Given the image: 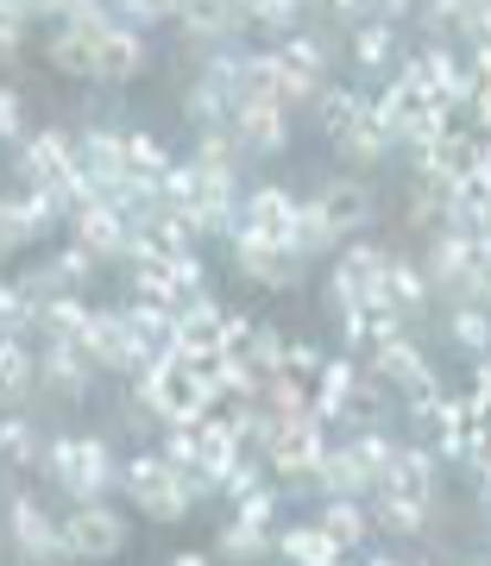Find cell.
Masks as SVG:
<instances>
[{
    "label": "cell",
    "instance_id": "1",
    "mask_svg": "<svg viewBox=\"0 0 491 566\" xmlns=\"http://www.w3.org/2000/svg\"><path fill=\"white\" fill-rule=\"evenodd\" d=\"M44 472H51V485H63L76 504H102L107 491L121 485L114 447L95 441V434H58V441H44Z\"/></svg>",
    "mask_w": 491,
    "mask_h": 566
},
{
    "label": "cell",
    "instance_id": "2",
    "mask_svg": "<svg viewBox=\"0 0 491 566\" xmlns=\"http://www.w3.org/2000/svg\"><path fill=\"white\" fill-rule=\"evenodd\" d=\"M121 485L133 491V504H139L152 523H177V516H189V504H196V497L184 491V479L170 472L164 453H139V460L121 472Z\"/></svg>",
    "mask_w": 491,
    "mask_h": 566
},
{
    "label": "cell",
    "instance_id": "3",
    "mask_svg": "<svg viewBox=\"0 0 491 566\" xmlns=\"http://www.w3.org/2000/svg\"><path fill=\"white\" fill-rule=\"evenodd\" d=\"M334 447V428L315 422V416H296V422H271V447H265V465L278 479H315V465L327 460Z\"/></svg>",
    "mask_w": 491,
    "mask_h": 566
},
{
    "label": "cell",
    "instance_id": "4",
    "mask_svg": "<svg viewBox=\"0 0 491 566\" xmlns=\"http://www.w3.org/2000/svg\"><path fill=\"white\" fill-rule=\"evenodd\" d=\"M390 252L372 240H347V252L334 259V277H327V303L341 308V315H353V308L378 303V277H385Z\"/></svg>",
    "mask_w": 491,
    "mask_h": 566
},
{
    "label": "cell",
    "instance_id": "5",
    "mask_svg": "<svg viewBox=\"0 0 491 566\" xmlns=\"http://www.w3.org/2000/svg\"><path fill=\"white\" fill-rule=\"evenodd\" d=\"M126 547V523L107 504H76L63 516V560H107Z\"/></svg>",
    "mask_w": 491,
    "mask_h": 566
},
{
    "label": "cell",
    "instance_id": "6",
    "mask_svg": "<svg viewBox=\"0 0 491 566\" xmlns=\"http://www.w3.org/2000/svg\"><path fill=\"white\" fill-rule=\"evenodd\" d=\"M7 535H13V547H20L25 560H63V523H51V510L32 497V491H20V497H7Z\"/></svg>",
    "mask_w": 491,
    "mask_h": 566
},
{
    "label": "cell",
    "instance_id": "7",
    "mask_svg": "<svg viewBox=\"0 0 491 566\" xmlns=\"http://www.w3.org/2000/svg\"><path fill=\"white\" fill-rule=\"evenodd\" d=\"M240 233H245V240H265V245H290V233H296V196H290V189H278V182H265V189H245ZM240 233H233V240H240Z\"/></svg>",
    "mask_w": 491,
    "mask_h": 566
},
{
    "label": "cell",
    "instance_id": "8",
    "mask_svg": "<svg viewBox=\"0 0 491 566\" xmlns=\"http://www.w3.org/2000/svg\"><path fill=\"white\" fill-rule=\"evenodd\" d=\"M82 353L102 365V371H133V378H139L145 359H152V353L133 340V327H126L121 308H95V322H88V346H82Z\"/></svg>",
    "mask_w": 491,
    "mask_h": 566
},
{
    "label": "cell",
    "instance_id": "9",
    "mask_svg": "<svg viewBox=\"0 0 491 566\" xmlns=\"http://www.w3.org/2000/svg\"><path fill=\"white\" fill-rule=\"evenodd\" d=\"M221 340H227V315L208 303V296H189V303L177 308V353H184V365L221 359Z\"/></svg>",
    "mask_w": 491,
    "mask_h": 566
},
{
    "label": "cell",
    "instance_id": "10",
    "mask_svg": "<svg viewBox=\"0 0 491 566\" xmlns=\"http://www.w3.org/2000/svg\"><path fill=\"white\" fill-rule=\"evenodd\" d=\"M353 390H359V365L353 359H322L315 385H309V416L327 422V428H341L347 409H353Z\"/></svg>",
    "mask_w": 491,
    "mask_h": 566
},
{
    "label": "cell",
    "instance_id": "11",
    "mask_svg": "<svg viewBox=\"0 0 491 566\" xmlns=\"http://www.w3.org/2000/svg\"><path fill=\"white\" fill-rule=\"evenodd\" d=\"M290 139V107H271V102H240L233 114V145L245 158H265V151H284Z\"/></svg>",
    "mask_w": 491,
    "mask_h": 566
},
{
    "label": "cell",
    "instance_id": "12",
    "mask_svg": "<svg viewBox=\"0 0 491 566\" xmlns=\"http://www.w3.org/2000/svg\"><path fill=\"white\" fill-rule=\"evenodd\" d=\"M70 221H76V245L88 259H133V227H126L107 202H88L82 214H70Z\"/></svg>",
    "mask_w": 491,
    "mask_h": 566
},
{
    "label": "cell",
    "instance_id": "13",
    "mask_svg": "<svg viewBox=\"0 0 491 566\" xmlns=\"http://www.w3.org/2000/svg\"><path fill=\"white\" fill-rule=\"evenodd\" d=\"M20 170L32 189H51L58 177H70L76 170V151H70V133H58V126H44V133H25L20 145Z\"/></svg>",
    "mask_w": 491,
    "mask_h": 566
},
{
    "label": "cell",
    "instance_id": "14",
    "mask_svg": "<svg viewBox=\"0 0 491 566\" xmlns=\"http://www.w3.org/2000/svg\"><path fill=\"white\" fill-rule=\"evenodd\" d=\"M70 151H76V170L95 189H107V182L126 177V133H107V126H88L82 139H70Z\"/></svg>",
    "mask_w": 491,
    "mask_h": 566
},
{
    "label": "cell",
    "instance_id": "15",
    "mask_svg": "<svg viewBox=\"0 0 491 566\" xmlns=\"http://www.w3.org/2000/svg\"><path fill=\"white\" fill-rule=\"evenodd\" d=\"M435 447H397V465H390V479L378 491L390 497H409V504H435Z\"/></svg>",
    "mask_w": 491,
    "mask_h": 566
},
{
    "label": "cell",
    "instance_id": "16",
    "mask_svg": "<svg viewBox=\"0 0 491 566\" xmlns=\"http://www.w3.org/2000/svg\"><path fill=\"white\" fill-rule=\"evenodd\" d=\"M39 378H44V390H58V397L76 403L88 390V378H95V359L82 346H39Z\"/></svg>",
    "mask_w": 491,
    "mask_h": 566
},
{
    "label": "cell",
    "instance_id": "17",
    "mask_svg": "<svg viewBox=\"0 0 491 566\" xmlns=\"http://www.w3.org/2000/svg\"><path fill=\"white\" fill-rule=\"evenodd\" d=\"M315 208H322V221L334 227V240H347V233H359V227L372 221L366 182H327L322 196H315Z\"/></svg>",
    "mask_w": 491,
    "mask_h": 566
},
{
    "label": "cell",
    "instance_id": "18",
    "mask_svg": "<svg viewBox=\"0 0 491 566\" xmlns=\"http://www.w3.org/2000/svg\"><path fill=\"white\" fill-rule=\"evenodd\" d=\"M39 385V346L20 334H0V403H25Z\"/></svg>",
    "mask_w": 491,
    "mask_h": 566
},
{
    "label": "cell",
    "instance_id": "19",
    "mask_svg": "<svg viewBox=\"0 0 491 566\" xmlns=\"http://www.w3.org/2000/svg\"><path fill=\"white\" fill-rule=\"evenodd\" d=\"M233 245H240V271H245V277L271 283V290H284V283L303 277V259H296L290 245H265V240H245V233Z\"/></svg>",
    "mask_w": 491,
    "mask_h": 566
},
{
    "label": "cell",
    "instance_id": "20",
    "mask_svg": "<svg viewBox=\"0 0 491 566\" xmlns=\"http://www.w3.org/2000/svg\"><path fill=\"white\" fill-rule=\"evenodd\" d=\"M472 264H479V259H472V240H467V233H453V227H441L435 245H429V283L453 296V290L472 277Z\"/></svg>",
    "mask_w": 491,
    "mask_h": 566
},
{
    "label": "cell",
    "instance_id": "21",
    "mask_svg": "<svg viewBox=\"0 0 491 566\" xmlns=\"http://www.w3.org/2000/svg\"><path fill=\"white\" fill-rule=\"evenodd\" d=\"M341 327H347V346L353 353H385L397 334H404V315H390L385 303H366V308H353V315H341Z\"/></svg>",
    "mask_w": 491,
    "mask_h": 566
},
{
    "label": "cell",
    "instance_id": "22",
    "mask_svg": "<svg viewBox=\"0 0 491 566\" xmlns=\"http://www.w3.org/2000/svg\"><path fill=\"white\" fill-rule=\"evenodd\" d=\"M284 566H334V560H347L341 547L322 535V523H290V528H278V547H271Z\"/></svg>",
    "mask_w": 491,
    "mask_h": 566
},
{
    "label": "cell",
    "instance_id": "23",
    "mask_svg": "<svg viewBox=\"0 0 491 566\" xmlns=\"http://www.w3.org/2000/svg\"><path fill=\"white\" fill-rule=\"evenodd\" d=\"M315 485H322L327 497H353V504H359V497L372 491V479H366V465L353 460V447L334 441V447H327V460L315 465Z\"/></svg>",
    "mask_w": 491,
    "mask_h": 566
},
{
    "label": "cell",
    "instance_id": "24",
    "mask_svg": "<svg viewBox=\"0 0 491 566\" xmlns=\"http://www.w3.org/2000/svg\"><path fill=\"white\" fill-rule=\"evenodd\" d=\"M378 303L390 308V315H416V308L429 303V277L416 271V264H404V259H390L385 264V277H378Z\"/></svg>",
    "mask_w": 491,
    "mask_h": 566
},
{
    "label": "cell",
    "instance_id": "25",
    "mask_svg": "<svg viewBox=\"0 0 491 566\" xmlns=\"http://www.w3.org/2000/svg\"><path fill=\"white\" fill-rule=\"evenodd\" d=\"M189 434H196V465H202L208 479H221L227 465L240 460V434H233L227 416H208V422H196Z\"/></svg>",
    "mask_w": 491,
    "mask_h": 566
},
{
    "label": "cell",
    "instance_id": "26",
    "mask_svg": "<svg viewBox=\"0 0 491 566\" xmlns=\"http://www.w3.org/2000/svg\"><path fill=\"white\" fill-rule=\"evenodd\" d=\"M372 365H378V378H385V385H397V397H404V390L416 385V378H429V371H435V365L422 359V346L409 340V334H397V340H390Z\"/></svg>",
    "mask_w": 491,
    "mask_h": 566
},
{
    "label": "cell",
    "instance_id": "27",
    "mask_svg": "<svg viewBox=\"0 0 491 566\" xmlns=\"http://www.w3.org/2000/svg\"><path fill=\"white\" fill-rule=\"evenodd\" d=\"M145 63V39L139 32H126V25H107L102 32V63H95V76L107 82H126L133 70Z\"/></svg>",
    "mask_w": 491,
    "mask_h": 566
},
{
    "label": "cell",
    "instance_id": "28",
    "mask_svg": "<svg viewBox=\"0 0 491 566\" xmlns=\"http://www.w3.org/2000/svg\"><path fill=\"white\" fill-rule=\"evenodd\" d=\"M0 460L7 465H39L44 460V434L32 416H0Z\"/></svg>",
    "mask_w": 491,
    "mask_h": 566
},
{
    "label": "cell",
    "instance_id": "29",
    "mask_svg": "<svg viewBox=\"0 0 491 566\" xmlns=\"http://www.w3.org/2000/svg\"><path fill=\"white\" fill-rule=\"evenodd\" d=\"M347 447H353V460L366 465L372 491H378L390 479V465H397V441H390L385 428H359V434H347Z\"/></svg>",
    "mask_w": 491,
    "mask_h": 566
},
{
    "label": "cell",
    "instance_id": "30",
    "mask_svg": "<svg viewBox=\"0 0 491 566\" xmlns=\"http://www.w3.org/2000/svg\"><path fill=\"white\" fill-rule=\"evenodd\" d=\"M271 547H278V535L271 528H245V523H227L221 535H215V554L233 566H252V560H265Z\"/></svg>",
    "mask_w": 491,
    "mask_h": 566
},
{
    "label": "cell",
    "instance_id": "31",
    "mask_svg": "<svg viewBox=\"0 0 491 566\" xmlns=\"http://www.w3.org/2000/svg\"><path fill=\"white\" fill-rule=\"evenodd\" d=\"M322 535L341 547V554L359 547V542H366V510L353 504V497H327V504H322Z\"/></svg>",
    "mask_w": 491,
    "mask_h": 566
},
{
    "label": "cell",
    "instance_id": "32",
    "mask_svg": "<svg viewBox=\"0 0 491 566\" xmlns=\"http://www.w3.org/2000/svg\"><path fill=\"white\" fill-rule=\"evenodd\" d=\"M448 340L460 353H472L479 365H491V315L485 308H453L448 315Z\"/></svg>",
    "mask_w": 491,
    "mask_h": 566
},
{
    "label": "cell",
    "instance_id": "33",
    "mask_svg": "<svg viewBox=\"0 0 491 566\" xmlns=\"http://www.w3.org/2000/svg\"><path fill=\"white\" fill-rule=\"evenodd\" d=\"M51 63L70 70V76H95V63H102V39H88V32H63L51 39Z\"/></svg>",
    "mask_w": 491,
    "mask_h": 566
},
{
    "label": "cell",
    "instance_id": "34",
    "mask_svg": "<svg viewBox=\"0 0 491 566\" xmlns=\"http://www.w3.org/2000/svg\"><path fill=\"white\" fill-rule=\"evenodd\" d=\"M327 245H341V240H334V227L322 221V208H315V196H309V202H296V233H290V252L309 264L315 252H327Z\"/></svg>",
    "mask_w": 491,
    "mask_h": 566
},
{
    "label": "cell",
    "instance_id": "35",
    "mask_svg": "<svg viewBox=\"0 0 491 566\" xmlns=\"http://www.w3.org/2000/svg\"><path fill=\"white\" fill-rule=\"evenodd\" d=\"M372 114V102L359 95V88H327L322 82V120H327V133L341 139V133H353V126Z\"/></svg>",
    "mask_w": 491,
    "mask_h": 566
},
{
    "label": "cell",
    "instance_id": "36",
    "mask_svg": "<svg viewBox=\"0 0 491 566\" xmlns=\"http://www.w3.org/2000/svg\"><path fill=\"white\" fill-rule=\"evenodd\" d=\"M0 334H20V340L39 334V303L25 296V283H0Z\"/></svg>",
    "mask_w": 491,
    "mask_h": 566
},
{
    "label": "cell",
    "instance_id": "37",
    "mask_svg": "<svg viewBox=\"0 0 491 566\" xmlns=\"http://www.w3.org/2000/svg\"><path fill=\"white\" fill-rule=\"evenodd\" d=\"M164 170H170V158H164V145L152 139V133H126V177L152 189V182H158Z\"/></svg>",
    "mask_w": 491,
    "mask_h": 566
},
{
    "label": "cell",
    "instance_id": "38",
    "mask_svg": "<svg viewBox=\"0 0 491 566\" xmlns=\"http://www.w3.org/2000/svg\"><path fill=\"white\" fill-rule=\"evenodd\" d=\"M347 51H353L359 63H390V57H397V25L366 20L359 32H347Z\"/></svg>",
    "mask_w": 491,
    "mask_h": 566
},
{
    "label": "cell",
    "instance_id": "39",
    "mask_svg": "<svg viewBox=\"0 0 491 566\" xmlns=\"http://www.w3.org/2000/svg\"><path fill=\"white\" fill-rule=\"evenodd\" d=\"M88 271H95V259H88L82 245H63L58 259L44 264V277H51V290H58V296H76V283H88Z\"/></svg>",
    "mask_w": 491,
    "mask_h": 566
},
{
    "label": "cell",
    "instance_id": "40",
    "mask_svg": "<svg viewBox=\"0 0 491 566\" xmlns=\"http://www.w3.org/2000/svg\"><path fill=\"white\" fill-rule=\"evenodd\" d=\"M215 491H227L233 504H240V497H252V491H265V460H259V453H240V460L215 479Z\"/></svg>",
    "mask_w": 491,
    "mask_h": 566
},
{
    "label": "cell",
    "instance_id": "41",
    "mask_svg": "<svg viewBox=\"0 0 491 566\" xmlns=\"http://www.w3.org/2000/svg\"><path fill=\"white\" fill-rule=\"evenodd\" d=\"M378 523H385L390 535H416V528L429 523V504H409V497H390V491H378Z\"/></svg>",
    "mask_w": 491,
    "mask_h": 566
},
{
    "label": "cell",
    "instance_id": "42",
    "mask_svg": "<svg viewBox=\"0 0 491 566\" xmlns=\"http://www.w3.org/2000/svg\"><path fill=\"white\" fill-rule=\"evenodd\" d=\"M341 145H347L353 158H366V164H372V158H385V151H390V133L366 114V120L353 126V133H341Z\"/></svg>",
    "mask_w": 491,
    "mask_h": 566
},
{
    "label": "cell",
    "instance_id": "43",
    "mask_svg": "<svg viewBox=\"0 0 491 566\" xmlns=\"http://www.w3.org/2000/svg\"><path fill=\"white\" fill-rule=\"evenodd\" d=\"M233 523H245V528H271L278 535V491H252V497H240V510H233Z\"/></svg>",
    "mask_w": 491,
    "mask_h": 566
},
{
    "label": "cell",
    "instance_id": "44",
    "mask_svg": "<svg viewBox=\"0 0 491 566\" xmlns=\"http://www.w3.org/2000/svg\"><path fill=\"white\" fill-rule=\"evenodd\" d=\"M107 25H114V7H63V32H88V39H102Z\"/></svg>",
    "mask_w": 491,
    "mask_h": 566
},
{
    "label": "cell",
    "instance_id": "45",
    "mask_svg": "<svg viewBox=\"0 0 491 566\" xmlns=\"http://www.w3.org/2000/svg\"><path fill=\"white\" fill-rule=\"evenodd\" d=\"M170 20V7H158V0H126V7H114V25H126V32H145V25Z\"/></svg>",
    "mask_w": 491,
    "mask_h": 566
},
{
    "label": "cell",
    "instance_id": "46",
    "mask_svg": "<svg viewBox=\"0 0 491 566\" xmlns=\"http://www.w3.org/2000/svg\"><path fill=\"white\" fill-rule=\"evenodd\" d=\"M322 359H327V353H315V346H303V340H290V353H284V378H296V385H315Z\"/></svg>",
    "mask_w": 491,
    "mask_h": 566
},
{
    "label": "cell",
    "instance_id": "47",
    "mask_svg": "<svg viewBox=\"0 0 491 566\" xmlns=\"http://www.w3.org/2000/svg\"><path fill=\"white\" fill-rule=\"evenodd\" d=\"M170 277H177V290H184V303H189V296H202L208 271H202V259H196V252H177V259H170Z\"/></svg>",
    "mask_w": 491,
    "mask_h": 566
},
{
    "label": "cell",
    "instance_id": "48",
    "mask_svg": "<svg viewBox=\"0 0 491 566\" xmlns=\"http://www.w3.org/2000/svg\"><path fill=\"white\" fill-rule=\"evenodd\" d=\"M0 139H20L25 145V102H20V88H0Z\"/></svg>",
    "mask_w": 491,
    "mask_h": 566
},
{
    "label": "cell",
    "instance_id": "49",
    "mask_svg": "<svg viewBox=\"0 0 491 566\" xmlns=\"http://www.w3.org/2000/svg\"><path fill=\"white\" fill-rule=\"evenodd\" d=\"M245 13H252V25H265V32H303V13H296V7H245Z\"/></svg>",
    "mask_w": 491,
    "mask_h": 566
},
{
    "label": "cell",
    "instance_id": "50",
    "mask_svg": "<svg viewBox=\"0 0 491 566\" xmlns=\"http://www.w3.org/2000/svg\"><path fill=\"white\" fill-rule=\"evenodd\" d=\"M25 39V7H13V0H0V57H13Z\"/></svg>",
    "mask_w": 491,
    "mask_h": 566
},
{
    "label": "cell",
    "instance_id": "51",
    "mask_svg": "<svg viewBox=\"0 0 491 566\" xmlns=\"http://www.w3.org/2000/svg\"><path fill=\"white\" fill-rule=\"evenodd\" d=\"M467 25V7L460 0H441V7H429V32H460Z\"/></svg>",
    "mask_w": 491,
    "mask_h": 566
},
{
    "label": "cell",
    "instance_id": "52",
    "mask_svg": "<svg viewBox=\"0 0 491 566\" xmlns=\"http://www.w3.org/2000/svg\"><path fill=\"white\" fill-rule=\"evenodd\" d=\"M467 70H472V82H479V88H491V44H472Z\"/></svg>",
    "mask_w": 491,
    "mask_h": 566
},
{
    "label": "cell",
    "instance_id": "53",
    "mask_svg": "<svg viewBox=\"0 0 491 566\" xmlns=\"http://www.w3.org/2000/svg\"><path fill=\"white\" fill-rule=\"evenodd\" d=\"M170 566H215L208 554H196V547H184V554H170Z\"/></svg>",
    "mask_w": 491,
    "mask_h": 566
},
{
    "label": "cell",
    "instance_id": "54",
    "mask_svg": "<svg viewBox=\"0 0 491 566\" xmlns=\"http://www.w3.org/2000/svg\"><path fill=\"white\" fill-rule=\"evenodd\" d=\"M366 566H404V560H390V554H378V560H366Z\"/></svg>",
    "mask_w": 491,
    "mask_h": 566
},
{
    "label": "cell",
    "instance_id": "55",
    "mask_svg": "<svg viewBox=\"0 0 491 566\" xmlns=\"http://www.w3.org/2000/svg\"><path fill=\"white\" fill-rule=\"evenodd\" d=\"M44 566H76V560H44Z\"/></svg>",
    "mask_w": 491,
    "mask_h": 566
},
{
    "label": "cell",
    "instance_id": "56",
    "mask_svg": "<svg viewBox=\"0 0 491 566\" xmlns=\"http://www.w3.org/2000/svg\"><path fill=\"white\" fill-rule=\"evenodd\" d=\"M404 566H422V560H404Z\"/></svg>",
    "mask_w": 491,
    "mask_h": 566
}]
</instances>
